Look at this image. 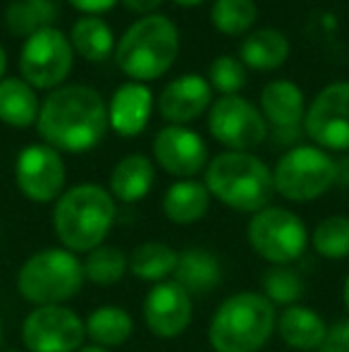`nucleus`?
Wrapping results in <instances>:
<instances>
[{
  "label": "nucleus",
  "mask_w": 349,
  "mask_h": 352,
  "mask_svg": "<svg viewBox=\"0 0 349 352\" xmlns=\"http://www.w3.org/2000/svg\"><path fill=\"white\" fill-rule=\"evenodd\" d=\"M36 127L43 142L56 151L84 153L106 135L108 106L93 87H60L43 101Z\"/></svg>",
  "instance_id": "nucleus-1"
},
{
  "label": "nucleus",
  "mask_w": 349,
  "mask_h": 352,
  "mask_svg": "<svg viewBox=\"0 0 349 352\" xmlns=\"http://www.w3.org/2000/svg\"><path fill=\"white\" fill-rule=\"evenodd\" d=\"M117 216L115 199L108 190L84 182L65 190L53 206V230L72 254H88L110 232Z\"/></svg>",
  "instance_id": "nucleus-2"
},
{
  "label": "nucleus",
  "mask_w": 349,
  "mask_h": 352,
  "mask_svg": "<svg viewBox=\"0 0 349 352\" xmlns=\"http://www.w3.org/2000/svg\"><path fill=\"white\" fill-rule=\"evenodd\" d=\"M204 185L220 204L242 213H258L275 195L270 168L249 151L218 153L206 166Z\"/></svg>",
  "instance_id": "nucleus-3"
},
{
  "label": "nucleus",
  "mask_w": 349,
  "mask_h": 352,
  "mask_svg": "<svg viewBox=\"0 0 349 352\" xmlns=\"http://www.w3.org/2000/svg\"><path fill=\"white\" fill-rule=\"evenodd\" d=\"M275 307L261 292H234L220 302L208 324L215 352H258L275 331Z\"/></svg>",
  "instance_id": "nucleus-4"
},
{
  "label": "nucleus",
  "mask_w": 349,
  "mask_h": 352,
  "mask_svg": "<svg viewBox=\"0 0 349 352\" xmlns=\"http://www.w3.org/2000/svg\"><path fill=\"white\" fill-rule=\"evenodd\" d=\"M180 53V32L163 14L141 17L122 34L115 63L132 82H151L175 65Z\"/></svg>",
  "instance_id": "nucleus-5"
},
{
  "label": "nucleus",
  "mask_w": 349,
  "mask_h": 352,
  "mask_svg": "<svg viewBox=\"0 0 349 352\" xmlns=\"http://www.w3.org/2000/svg\"><path fill=\"white\" fill-rule=\"evenodd\" d=\"M80 256L65 247H48L32 254L17 271V292L34 307L65 305L84 285Z\"/></svg>",
  "instance_id": "nucleus-6"
},
{
  "label": "nucleus",
  "mask_w": 349,
  "mask_h": 352,
  "mask_svg": "<svg viewBox=\"0 0 349 352\" xmlns=\"http://www.w3.org/2000/svg\"><path fill=\"white\" fill-rule=\"evenodd\" d=\"M273 185L289 201H313L335 185V158L316 144H297L278 161Z\"/></svg>",
  "instance_id": "nucleus-7"
},
{
  "label": "nucleus",
  "mask_w": 349,
  "mask_h": 352,
  "mask_svg": "<svg viewBox=\"0 0 349 352\" xmlns=\"http://www.w3.org/2000/svg\"><path fill=\"white\" fill-rule=\"evenodd\" d=\"M247 240L261 259L273 266H289L306 252L309 232L294 211L265 206L254 213L247 226Z\"/></svg>",
  "instance_id": "nucleus-8"
},
{
  "label": "nucleus",
  "mask_w": 349,
  "mask_h": 352,
  "mask_svg": "<svg viewBox=\"0 0 349 352\" xmlns=\"http://www.w3.org/2000/svg\"><path fill=\"white\" fill-rule=\"evenodd\" d=\"M75 63L70 38L56 27L36 32L24 41L19 53L22 79L34 89H56L67 79Z\"/></svg>",
  "instance_id": "nucleus-9"
},
{
  "label": "nucleus",
  "mask_w": 349,
  "mask_h": 352,
  "mask_svg": "<svg viewBox=\"0 0 349 352\" xmlns=\"http://www.w3.org/2000/svg\"><path fill=\"white\" fill-rule=\"evenodd\" d=\"M84 338V321L65 305L34 307L22 324V343L29 352H77Z\"/></svg>",
  "instance_id": "nucleus-10"
},
{
  "label": "nucleus",
  "mask_w": 349,
  "mask_h": 352,
  "mask_svg": "<svg viewBox=\"0 0 349 352\" xmlns=\"http://www.w3.org/2000/svg\"><path fill=\"white\" fill-rule=\"evenodd\" d=\"M208 130L230 151H249L268 137V122L247 98L220 96L208 108Z\"/></svg>",
  "instance_id": "nucleus-11"
},
{
  "label": "nucleus",
  "mask_w": 349,
  "mask_h": 352,
  "mask_svg": "<svg viewBox=\"0 0 349 352\" xmlns=\"http://www.w3.org/2000/svg\"><path fill=\"white\" fill-rule=\"evenodd\" d=\"M304 132L323 151H349V82H333L318 91L304 116Z\"/></svg>",
  "instance_id": "nucleus-12"
},
{
  "label": "nucleus",
  "mask_w": 349,
  "mask_h": 352,
  "mask_svg": "<svg viewBox=\"0 0 349 352\" xmlns=\"http://www.w3.org/2000/svg\"><path fill=\"white\" fill-rule=\"evenodd\" d=\"M14 180L29 201H58L65 190V161L60 151L48 144H29L19 151L14 163Z\"/></svg>",
  "instance_id": "nucleus-13"
},
{
  "label": "nucleus",
  "mask_w": 349,
  "mask_h": 352,
  "mask_svg": "<svg viewBox=\"0 0 349 352\" xmlns=\"http://www.w3.org/2000/svg\"><path fill=\"white\" fill-rule=\"evenodd\" d=\"M194 302L191 295L175 280L156 283L144 300V321L146 329L156 338H177L191 324Z\"/></svg>",
  "instance_id": "nucleus-14"
},
{
  "label": "nucleus",
  "mask_w": 349,
  "mask_h": 352,
  "mask_svg": "<svg viewBox=\"0 0 349 352\" xmlns=\"http://www.w3.org/2000/svg\"><path fill=\"white\" fill-rule=\"evenodd\" d=\"M154 156L165 173L182 180H191L208 166L206 142L184 125L163 127L154 140Z\"/></svg>",
  "instance_id": "nucleus-15"
},
{
  "label": "nucleus",
  "mask_w": 349,
  "mask_h": 352,
  "mask_svg": "<svg viewBox=\"0 0 349 352\" xmlns=\"http://www.w3.org/2000/svg\"><path fill=\"white\" fill-rule=\"evenodd\" d=\"M210 84L208 79L199 74H184L177 77L158 96V111L173 125H184V122L196 120L210 108Z\"/></svg>",
  "instance_id": "nucleus-16"
},
{
  "label": "nucleus",
  "mask_w": 349,
  "mask_h": 352,
  "mask_svg": "<svg viewBox=\"0 0 349 352\" xmlns=\"http://www.w3.org/2000/svg\"><path fill=\"white\" fill-rule=\"evenodd\" d=\"M154 111V94L146 84L127 82L115 89L108 106V125L120 137H136L146 130Z\"/></svg>",
  "instance_id": "nucleus-17"
},
{
  "label": "nucleus",
  "mask_w": 349,
  "mask_h": 352,
  "mask_svg": "<svg viewBox=\"0 0 349 352\" xmlns=\"http://www.w3.org/2000/svg\"><path fill=\"white\" fill-rule=\"evenodd\" d=\"M275 329H278L282 343L297 352H316L328 333L323 316L316 309L304 305L285 307Z\"/></svg>",
  "instance_id": "nucleus-18"
},
{
  "label": "nucleus",
  "mask_w": 349,
  "mask_h": 352,
  "mask_svg": "<svg viewBox=\"0 0 349 352\" xmlns=\"http://www.w3.org/2000/svg\"><path fill=\"white\" fill-rule=\"evenodd\" d=\"M261 111L265 122L280 130V127H299L306 116L304 94L289 79H275L265 84L261 91Z\"/></svg>",
  "instance_id": "nucleus-19"
},
{
  "label": "nucleus",
  "mask_w": 349,
  "mask_h": 352,
  "mask_svg": "<svg viewBox=\"0 0 349 352\" xmlns=\"http://www.w3.org/2000/svg\"><path fill=\"white\" fill-rule=\"evenodd\" d=\"M156 180L154 161L146 158L144 153H130L120 163H115L110 173V195L112 199L134 204L141 201L151 192Z\"/></svg>",
  "instance_id": "nucleus-20"
},
{
  "label": "nucleus",
  "mask_w": 349,
  "mask_h": 352,
  "mask_svg": "<svg viewBox=\"0 0 349 352\" xmlns=\"http://www.w3.org/2000/svg\"><path fill=\"white\" fill-rule=\"evenodd\" d=\"M175 283H180L189 295H206L220 285V261L210 250L204 247H189L180 252L175 269Z\"/></svg>",
  "instance_id": "nucleus-21"
},
{
  "label": "nucleus",
  "mask_w": 349,
  "mask_h": 352,
  "mask_svg": "<svg viewBox=\"0 0 349 352\" xmlns=\"http://www.w3.org/2000/svg\"><path fill=\"white\" fill-rule=\"evenodd\" d=\"M210 209V192L204 182L180 180L168 187L163 197V213L170 223L191 226L201 221Z\"/></svg>",
  "instance_id": "nucleus-22"
},
{
  "label": "nucleus",
  "mask_w": 349,
  "mask_h": 352,
  "mask_svg": "<svg viewBox=\"0 0 349 352\" xmlns=\"http://www.w3.org/2000/svg\"><path fill=\"white\" fill-rule=\"evenodd\" d=\"M86 338L93 345H101V348L110 350L117 345L127 343L134 331V319L125 307L117 305H103L96 307L84 321Z\"/></svg>",
  "instance_id": "nucleus-23"
},
{
  "label": "nucleus",
  "mask_w": 349,
  "mask_h": 352,
  "mask_svg": "<svg viewBox=\"0 0 349 352\" xmlns=\"http://www.w3.org/2000/svg\"><path fill=\"white\" fill-rule=\"evenodd\" d=\"M239 56H242L244 67L261 72L278 70L289 58V41L280 29H258V32L249 34L242 41Z\"/></svg>",
  "instance_id": "nucleus-24"
},
{
  "label": "nucleus",
  "mask_w": 349,
  "mask_h": 352,
  "mask_svg": "<svg viewBox=\"0 0 349 352\" xmlns=\"http://www.w3.org/2000/svg\"><path fill=\"white\" fill-rule=\"evenodd\" d=\"M38 96L34 87H29L19 77L0 79V120L10 127H29L38 120Z\"/></svg>",
  "instance_id": "nucleus-25"
},
{
  "label": "nucleus",
  "mask_w": 349,
  "mask_h": 352,
  "mask_svg": "<svg viewBox=\"0 0 349 352\" xmlns=\"http://www.w3.org/2000/svg\"><path fill=\"white\" fill-rule=\"evenodd\" d=\"M177 256H180V252H175L165 242H141L127 256V266H130V274L134 278L156 285V283L168 280L175 274Z\"/></svg>",
  "instance_id": "nucleus-26"
},
{
  "label": "nucleus",
  "mask_w": 349,
  "mask_h": 352,
  "mask_svg": "<svg viewBox=\"0 0 349 352\" xmlns=\"http://www.w3.org/2000/svg\"><path fill=\"white\" fill-rule=\"evenodd\" d=\"M70 43L84 60H91V63H103L110 56H115V36H112V29L108 27L101 17H93V14L80 17L72 24Z\"/></svg>",
  "instance_id": "nucleus-27"
},
{
  "label": "nucleus",
  "mask_w": 349,
  "mask_h": 352,
  "mask_svg": "<svg viewBox=\"0 0 349 352\" xmlns=\"http://www.w3.org/2000/svg\"><path fill=\"white\" fill-rule=\"evenodd\" d=\"M58 17L53 0H12L5 10V27L12 36L29 38L41 29H48Z\"/></svg>",
  "instance_id": "nucleus-28"
},
{
  "label": "nucleus",
  "mask_w": 349,
  "mask_h": 352,
  "mask_svg": "<svg viewBox=\"0 0 349 352\" xmlns=\"http://www.w3.org/2000/svg\"><path fill=\"white\" fill-rule=\"evenodd\" d=\"M84 266V278L93 285H103L110 287L115 283H120L125 278V274L130 271L127 266V254L120 250V247L112 245H101L93 252H88L82 261Z\"/></svg>",
  "instance_id": "nucleus-29"
},
{
  "label": "nucleus",
  "mask_w": 349,
  "mask_h": 352,
  "mask_svg": "<svg viewBox=\"0 0 349 352\" xmlns=\"http://www.w3.org/2000/svg\"><path fill=\"white\" fill-rule=\"evenodd\" d=\"M311 245L318 256L330 261H342L349 256V218L328 216L313 228Z\"/></svg>",
  "instance_id": "nucleus-30"
},
{
  "label": "nucleus",
  "mask_w": 349,
  "mask_h": 352,
  "mask_svg": "<svg viewBox=\"0 0 349 352\" xmlns=\"http://www.w3.org/2000/svg\"><path fill=\"white\" fill-rule=\"evenodd\" d=\"M256 22L254 0H215L210 8V24L225 36H242Z\"/></svg>",
  "instance_id": "nucleus-31"
},
{
  "label": "nucleus",
  "mask_w": 349,
  "mask_h": 352,
  "mask_svg": "<svg viewBox=\"0 0 349 352\" xmlns=\"http://www.w3.org/2000/svg\"><path fill=\"white\" fill-rule=\"evenodd\" d=\"M261 290L270 305L292 307L304 297V280L292 266H270L261 278Z\"/></svg>",
  "instance_id": "nucleus-32"
},
{
  "label": "nucleus",
  "mask_w": 349,
  "mask_h": 352,
  "mask_svg": "<svg viewBox=\"0 0 349 352\" xmlns=\"http://www.w3.org/2000/svg\"><path fill=\"white\" fill-rule=\"evenodd\" d=\"M208 84L223 96H239L247 84V67L232 56H220L208 67Z\"/></svg>",
  "instance_id": "nucleus-33"
},
{
  "label": "nucleus",
  "mask_w": 349,
  "mask_h": 352,
  "mask_svg": "<svg viewBox=\"0 0 349 352\" xmlns=\"http://www.w3.org/2000/svg\"><path fill=\"white\" fill-rule=\"evenodd\" d=\"M316 352H349V319L328 326L326 338Z\"/></svg>",
  "instance_id": "nucleus-34"
},
{
  "label": "nucleus",
  "mask_w": 349,
  "mask_h": 352,
  "mask_svg": "<svg viewBox=\"0 0 349 352\" xmlns=\"http://www.w3.org/2000/svg\"><path fill=\"white\" fill-rule=\"evenodd\" d=\"M117 0H70L72 8H77L80 12H86V14H93L96 17L98 12H106L115 5Z\"/></svg>",
  "instance_id": "nucleus-35"
},
{
  "label": "nucleus",
  "mask_w": 349,
  "mask_h": 352,
  "mask_svg": "<svg viewBox=\"0 0 349 352\" xmlns=\"http://www.w3.org/2000/svg\"><path fill=\"white\" fill-rule=\"evenodd\" d=\"M122 5H125L127 10H132V12L149 17L151 12H156V10L163 5V0H122Z\"/></svg>",
  "instance_id": "nucleus-36"
},
{
  "label": "nucleus",
  "mask_w": 349,
  "mask_h": 352,
  "mask_svg": "<svg viewBox=\"0 0 349 352\" xmlns=\"http://www.w3.org/2000/svg\"><path fill=\"white\" fill-rule=\"evenodd\" d=\"M335 185L349 190V156H342L335 161Z\"/></svg>",
  "instance_id": "nucleus-37"
},
{
  "label": "nucleus",
  "mask_w": 349,
  "mask_h": 352,
  "mask_svg": "<svg viewBox=\"0 0 349 352\" xmlns=\"http://www.w3.org/2000/svg\"><path fill=\"white\" fill-rule=\"evenodd\" d=\"M273 132H275V140L280 144H294L302 137V127H280V130Z\"/></svg>",
  "instance_id": "nucleus-38"
},
{
  "label": "nucleus",
  "mask_w": 349,
  "mask_h": 352,
  "mask_svg": "<svg viewBox=\"0 0 349 352\" xmlns=\"http://www.w3.org/2000/svg\"><path fill=\"white\" fill-rule=\"evenodd\" d=\"M77 352H110V350H106V348H101V345H82V348L80 350H77Z\"/></svg>",
  "instance_id": "nucleus-39"
},
{
  "label": "nucleus",
  "mask_w": 349,
  "mask_h": 352,
  "mask_svg": "<svg viewBox=\"0 0 349 352\" xmlns=\"http://www.w3.org/2000/svg\"><path fill=\"white\" fill-rule=\"evenodd\" d=\"M5 67H8V56H5V48L0 46V79H3Z\"/></svg>",
  "instance_id": "nucleus-40"
},
{
  "label": "nucleus",
  "mask_w": 349,
  "mask_h": 352,
  "mask_svg": "<svg viewBox=\"0 0 349 352\" xmlns=\"http://www.w3.org/2000/svg\"><path fill=\"white\" fill-rule=\"evenodd\" d=\"M173 3L182 5V8H194V5H201L204 0H173Z\"/></svg>",
  "instance_id": "nucleus-41"
},
{
  "label": "nucleus",
  "mask_w": 349,
  "mask_h": 352,
  "mask_svg": "<svg viewBox=\"0 0 349 352\" xmlns=\"http://www.w3.org/2000/svg\"><path fill=\"white\" fill-rule=\"evenodd\" d=\"M342 300H345V307H347V311H349V276H347V280H345V292H342Z\"/></svg>",
  "instance_id": "nucleus-42"
},
{
  "label": "nucleus",
  "mask_w": 349,
  "mask_h": 352,
  "mask_svg": "<svg viewBox=\"0 0 349 352\" xmlns=\"http://www.w3.org/2000/svg\"><path fill=\"white\" fill-rule=\"evenodd\" d=\"M0 345H3V319H0Z\"/></svg>",
  "instance_id": "nucleus-43"
},
{
  "label": "nucleus",
  "mask_w": 349,
  "mask_h": 352,
  "mask_svg": "<svg viewBox=\"0 0 349 352\" xmlns=\"http://www.w3.org/2000/svg\"><path fill=\"white\" fill-rule=\"evenodd\" d=\"M5 352H22V350H5Z\"/></svg>",
  "instance_id": "nucleus-44"
}]
</instances>
